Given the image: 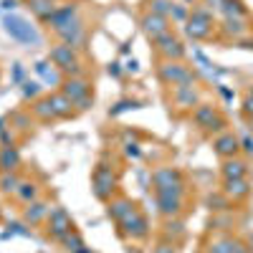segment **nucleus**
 Here are the masks:
<instances>
[{
    "label": "nucleus",
    "mask_w": 253,
    "mask_h": 253,
    "mask_svg": "<svg viewBox=\"0 0 253 253\" xmlns=\"http://www.w3.org/2000/svg\"><path fill=\"white\" fill-rule=\"evenodd\" d=\"M152 193H182L185 195V175L177 167H157L152 172Z\"/></svg>",
    "instance_id": "obj_10"
},
{
    "label": "nucleus",
    "mask_w": 253,
    "mask_h": 253,
    "mask_svg": "<svg viewBox=\"0 0 253 253\" xmlns=\"http://www.w3.org/2000/svg\"><path fill=\"white\" fill-rule=\"evenodd\" d=\"M243 112L248 114V119H253V94H248L243 99Z\"/></svg>",
    "instance_id": "obj_31"
},
{
    "label": "nucleus",
    "mask_w": 253,
    "mask_h": 253,
    "mask_svg": "<svg viewBox=\"0 0 253 253\" xmlns=\"http://www.w3.org/2000/svg\"><path fill=\"white\" fill-rule=\"evenodd\" d=\"M139 28H142V33L147 36V41L152 43V41H157L160 36H165V33L172 31V20L165 18V15H157V13L144 10L142 18H139Z\"/></svg>",
    "instance_id": "obj_13"
},
{
    "label": "nucleus",
    "mask_w": 253,
    "mask_h": 253,
    "mask_svg": "<svg viewBox=\"0 0 253 253\" xmlns=\"http://www.w3.org/2000/svg\"><path fill=\"white\" fill-rule=\"evenodd\" d=\"M251 132H253V119H251Z\"/></svg>",
    "instance_id": "obj_34"
},
{
    "label": "nucleus",
    "mask_w": 253,
    "mask_h": 253,
    "mask_svg": "<svg viewBox=\"0 0 253 253\" xmlns=\"http://www.w3.org/2000/svg\"><path fill=\"white\" fill-rule=\"evenodd\" d=\"M190 117H193V122H195L198 129L205 132V134H220V132L228 129V119L220 114V109L215 107V104L200 101Z\"/></svg>",
    "instance_id": "obj_5"
},
{
    "label": "nucleus",
    "mask_w": 253,
    "mask_h": 253,
    "mask_svg": "<svg viewBox=\"0 0 253 253\" xmlns=\"http://www.w3.org/2000/svg\"><path fill=\"white\" fill-rule=\"evenodd\" d=\"M117 233H119V238L129 241V243H144L147 238H150V233H152L150 230V218L144 215L142 208H137L129 218L117 225Z\"/></svg>",
    "instance_id": "obj_6"
},
{
    "label": "nucleus",
    "mask_w": 253,
    "mask_h": 253,
    "mask_svg": "<svg viewBox=\"0 0 253 253\" xmlns=\"http://www.w3.org/2000/svg\"><path fill=\"white\" fill-rule=\"evenodd\" d=\"M51 96V104H53V112H56V119H61V122H69V119H76L81 112L74 107V101L63 94V91H53V94H48Z\"/></svg>",
    "instance_id": "obj_19"
},
{
    "label": "nucleus",
    "mask_w": 253,
    "mask_h": 253,
    "mask_svg": "<svg viewBox=\"0 0 253 253\" xmlns=\"http://www.w3.org/2000/svg\"><path fill=\"white\" fill-rule=\"evenodd\" d=\"M150 253H180V243H172V241L160 238V241L152 246V251H150Z\"/></svg>",
    "instance_id": "obj_30"
},
{
    "label": "nucleus",
    "mask_w": 253,
    "mask_h": 253,
    "mask_svg": "<svg viewBox=\"0 0 253 253\" xmlns=\"http://www.w3.org/2000/svg\"><path fill=\"white\" fill-rule=\"evenodd\" d=\"M187 236V228H185V220L182 218H170L162 223V230H160V238L165 241H172V243H182Z\"/></svg>",
    "instance_id": "obj_24"
},
{
    "label": "nucleus",
    "mask_w": 253,
    "mask_h": 253,
    "mask_svg": "<svg viewBox=\"0 0 253 253\" xmlns=\"http://www.w3.org/2000/svg\"><path fill=\"white\" fill-rule=\"evenodd\" d=\"M23 182V177H20L18 172H3L0 175V193L3 195H15L18 185Z\"/></svg>",
    "instance_id": "obj_28"
},
{
    "label": "nucleus",
    "mask_w": 253,
    "mask_h": 253,
    "mask_svg": "<svg viewBox=\"0 0 253 253\" xmlns=\"http://www.w3.org/2000/svg\"><path fill=\"white\" fill-rule=\"evenodd\" d=\"M139 208V203L137 200H132V198H126V195H122V193H117L109 203H107V215L119 225L122 220H126V218H129L132 213H134V210Z\"/></svg>",
    "instance_id": "obj_15"
},
{
    "label": "nucleus",
    "mask_w": 253,
    "mask_h": 253,
    "mask_svg": "<svg viewBox=\"0 0 253 253\" xmlns=\"http://www.w3.org/2000/svg\"><path fill=\"white\" fill-rule=\"evenodd\" d=\"M223 195L225 200H233V203H241L251 195V182L248 177H241V180H223Z\"/></svg>",
    "instance_id": "obj_22"
},
{
    "label": "nucleus",
    "mask_w": 253,
    "mask_h": 253,
    "mask_svg": "<svg viewBox=\"0 0 253 253\" xmlns=\"http://www.w3.org/2000/svg\"><path fill=\"white\" fill-rule=\"evenodd\" d=\"M213 152H215L220 160L238 157V155H241V139L230 132V129H225V132H220V134L213 137Z\"/></svg>",
    "instance_id": "obj_16"
},
{
    "label": "nucleus",
    "mask_w": 253,
    "mask_h": 253,
    "mask_svg": "<svg viewBox=\"0 0 253 253\" xmlns=\"http://www.w3.org/2000/svg\"><path fill=\"white\" fill-rule=\"evenodd\" d=\"M76 18H79V5L76 3H66V5H58L53 10V15L46 20V26H48V31L61 33L63 28H69Z\"/></svg>",
    "instance_id": "obj_17"
},
{
    "label": "nucleus",
    "mask_w": 253,
    "mask_h": 253,
    "mask_svg": "<svg viewBox=\"0 0 253 253\" xmlns=\"http://www.w3.org/2000/svg\"><path fill=\"white\" fill-rule=\"evenodd\" d=\"M26 5L38 20L46 23V20L53 15V10L58 8V0H26Z\"/></svg>",
    "instance_id": "obj_27"
},
{
    "label": "nucleus",
    "mask_w": 253,
    "mask_h": 253,
    "mask_svg": "<svg viewBox=\"0 0 253 253\" xmlns=\"http://www.w3.org/2000/svg\"><path fill=\"white\" fill-rule=\"evenodd\" d=\"M152 51H155V56L160 61H185V56H187V48L182 43V38L175 31H170V33L160 36L157 41H152Z\"/></svg>",
    "instance_id": "obj_9"
},
{
    "label": "nucleus",
    "mask_w": 253,
    "mask_h": 253,
    "mask_svg": "<svg viewBox=\"0 0 253 253\" xmlns=\"http://www.w3.org/2000/svg\"><path fill=\"white\" fill-rule=\"evenodd\" d=\"M175 5H177V3H172V0H147V10L157 13V15H165V18L172 15Z\"/></svg>",
    "instance_id": "obj_29"
},
{
    "label": "nucleus",
    "mask_w": 253,
    "mask_h": 253,
    "mask_svg": "<svg viewBox=\"0 0 253 253\" xmlns=\"http://www.w3.org/2000/svg\"><path fill=\"white\" fill-rule=\"evenodd\" d=\"M155 74H157V79L162 81V86H167V89L193 86V84L198 81L195 69L190 66L187 61H157Z\"/></svg>",
    "instance_id": "obj_1"
},
{
    "label": "nucleus",
    "mask_w": 253,
    "mask_h": 253,
    "mask_svg": "<svg viewBox=\"0 0 253 253\" xmlns=\"http://www.w3.org/2000/svg\"><path fill=\"white\" fill-rule=\"evenodd\" d=\"M56 36H58L61 43H69V46H74L76 51H84V48H86V43H89V38H91V28L84 23V18L79 15L69 28H63V31L56 33Z\"/></svg>",
    "instance_id": "obj_12"
},
{
    "label": "nucleus",
    "mask_w": 253,
    "mask_h": 253,
    "mask_svg": "<svg viewBox=\"0 0 253 253\" xmlns=\"http://www.w3.org/2000/svg\"><path fill=\"white\" fill-rule=\"evenodd\" d=\"M31 117L41 124H48V122H56V112H53V104H51V96H38L31 101Z\"/></svg>",
    "instance_id": "obj_21"
},
{
    "label": "nucleus",
    "mask_w": 253,
    "mask_h": 253,
    "mask_svg": "<svg viewBox=\"0 0 253 253\" xmlns=\"http://www.w3.org/2000/svg\"><path fill=\"white\" fill-rule=\"evenodd\" d=\"M126 253H144V248H142L139 243H132L129 248H126Z\"/></svg>",
    "instance_id": "obj_32"
},
{
    "label": "nucleus",
    "mask_w": 253,
    "mask_h": 253,
    "mask_svg": "<svg viewBox=\"0 0 253 253\" xmlns=\"http://www.w3.org/2000/svg\"><path fill=\"white\" fill-rule=\"evenodd\" d=\"M248 248H251V253H253V236H251V241H248Z\"/></svg>",
    "instance_id": "obj_33"
},
{
    "label": "nucleus",
    "mask_w": 253,
    "mask_h": 253,
    "mask_svg": "<svg viewBox=\"0 0 253 253\" xmlns=\"http://www.w3.org/2000/svg\"><path fill=\"white\" fill-rule=\"evenodd\" d=\"M187 36L193 41H208L215 31V20H213V13H210L205 5H198L195 10H190V18H187V26H185Z\"/></svg>",
    "instance_id": "obj_8"
},
{
    "label": "nucleus",
    "mask_w": 253,
    "mask_h": 253,
    "mask_svg": "<svg viewBox=\"0 0 253 253\" xmlns=\"http://www.w3.org/2000/svg\"><path fill=\"white\" fill-rule=\"evenodd\" d=\"M5 28H8L10 36L26 41V43H38V36L33 33V28L26 23L23 18H8V20H5Z\"/></svg>",
    "instance_id": "obj_25"
},
{
    "label": "nucleus",
    "mask_w": 253,
    "mask_h": 253,
    "mask_svg": "<svg viewBox=\"0 0 253 253\" xmlns=\"http://www.w3.org/2000/svg\"><path fill=\"white\" fill-rule=\"evenodd\" d=\"M91 193H94V198H96L99 203H104V205H107V203L119 193V177H117V172H114V167L107 165L104 160L96 162L94 172H91Z\"/></svg>",
    "instance_id": "obj_4"
},
{
    "label": "nucleus",
    "mask_w": 253,
    "mask_h": 253,
    "mask_svg": "<svg viewBox=\"0 0 253 253\" xmlns=\"http://www.w3.org/2000/svg\"><path fill=\"white\" fill-rule=\"evenodd\" d=\"M48 213H51V203L43 200V198H38V200H33V203H28L23 208V223L26 225H33V228L46 225Z\"/></svg>",
    "instance_id": "obj_18"
},
{
    "label": "nucleus",
    "mask_w": 253,
    "mask_h": 253,
    "mask_svg": "<svg viewBox=\"0 0 253 253\" xmlns=\"http://www.w3.org/2000/svg\"><path fill=\"white\" fill-rule=\"evenodd\" d=\"M43 228H46V238L61 246V241L66 238V236H71L74 230H76V223H74V218L69 215V210H66V208L53 205Z\"/></svg>",
    "instance_id": "obj_7"
},
{
    "label": "nucleus",
    "mask_w": 253,
    "mask_h": 253,
    "mask_svg": "<svg viewBox=\"0 0 253 253\" xmlns=\"http://www.w3.org/2000/svg\"><path fill=\"white\" fill-rule=\"evenodd\" d=\"M48 61L58 69L61 79L63 76H86V69L81 63V51H76L74 46L69 43H53L51 51H48Z\"/></svg>",
    "instance_id": "obj_3"
},
{
    "label": "nucleus",
    "mask_w": 253,
    "mask_h": 253,
    "mask_svg": "<svg viewBox=\"0 0 253 253\" xmlns=\"http://www.w3.org/2000/svg\"><path fill=\"white\" fill-rule=\"evenodd\" d=\"M20 205H28V203H33V200H38L41 198V187H38V182H33V180H23L18 185V190H15V195H13Z\"/></svg>",
    "instance_id": "obj_26"
},
{
    "label": "nucleus",
    "mask_w": 253,
    "mask_h": 253,
    "mask_svg": "<svg viewBox=\"0 0 253 253\" xmlns=\"http://www.w3.org/2000/svg\"><path fill=\"white\" fill-rule=\"evenodd\" d=\"M251 94H253V89H251Z\"/></svg>",
    "instance_id": "obj_36"
},
{
    "label": "nucleus",
    "mask_w": 253,
    "mask_h": 253,
    "mask_svg": "<svg viewBox=\"0 0 253 253\" xmlns=\"http://www.w3.org/2000/svg\"><path fill=\"white\" fill-rule=\"evenodd\" d=\"M20 165H23V157H20L18 147H13V144L0 147V175L3 172H18Z\"/></svg>",
    "instance_id": "obj_23"
},
{
    "label": "nucleus",
    "mask_w": 253,
    "mask_h": 253,
    "mask_svg": "<svg viewBox=\"0 0 253 253\" xmlns=\"http://www.w3.org/2000/svg\"><path fill=\"white\" fill-rule=\"evenodd\" d=\"M155 205L162 220L170 218H182L185 213V195L182 193H155Z\"/></svg>",
    "instance_id": "obj_11"
},
{
    "label": "nucleus",
    "mask_w": 253,
    "mask_h": 253,
    "mask_svg": "<svg viewBox=\"0 0 253 253\" xmlns=\"http://www.w3.org/2000/svg\"><path fill=\"white\" fill-rule=\"evenodd\" d=\"M58 91H63L79 112H89L94 107V81L89 76H63Z\"/></svg>",
    "instance_id": "obj_2"
},
{
    "label": "nucleus",
    "mask_w": 253,
    "mask_h": 253,
    "mask_svg": "<svg viewBox=\"0 0 253 253\" xmlns=\"http://www.w3.org/2000/svg\"><path fill=\"white\" fill-rule=\"evenodd\" d=\"M170 104V109H175L177 114H193V109L200 104V91L195 89V84L193 86H175Z\"/></svg>",
    "instance_id": "obj_14"
},
{
    "label": "nucleus",
    "mask_w": 253,
    "mask_h": 253,
    "mask_svg": "<svg viewBox=\"0 0 253 253\" xmlns=\"http://www.w3.org/2000/svg\"><path fill=\"white\" fill-rule=\"evenodd\" d=\"M248 160H243L241 155L238 157H230V160H223L220 165V177L223 180H241V177H248Z\"/></svg>",
    "instance_id": "obj_20"
},
{
    "label": "nucleus",
    "mask_w": 253,
    "mask_h": 253,
    "mask_svg": "<svg viewBox=\"0 0 253 253\" xmlns=\"http://www.w3.org/2000/svg\"><path fill=\"white\" fill-rule=\"evenodd\" d=\"M0 124H3V119H0ZM0 129H3V126H0Z\"/></svg>",
    "instance_id": "obj_35"
}]
</instances>
